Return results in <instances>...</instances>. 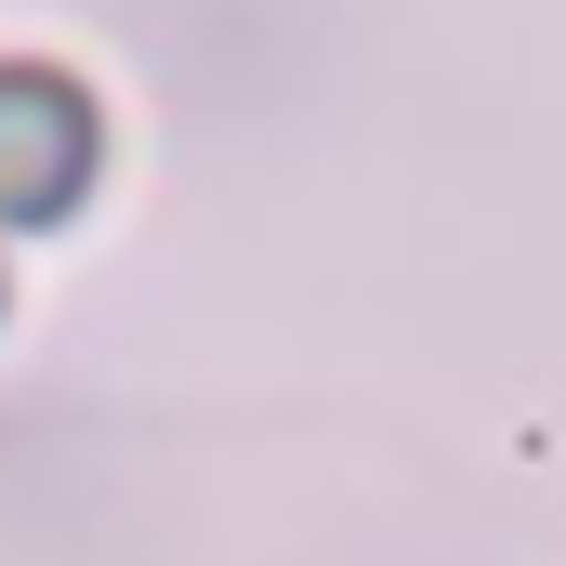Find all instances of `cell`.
<instances>
[{
	"label": "cell",
	"mask_w": 566,
	"mask_h": 566,
	"mask_svg": "<svg viewBox=\"0 0 566 566\" xmlns=\"http://www.w3.org/2000/svg\"><path fill=\"white\" fill-rule=\"evenodd\" d=\"M93 158H106V119H93V93L66 66H0V224L80 211Z\"/></svg>",
	"instance_id": "1"
}]
</instances>
